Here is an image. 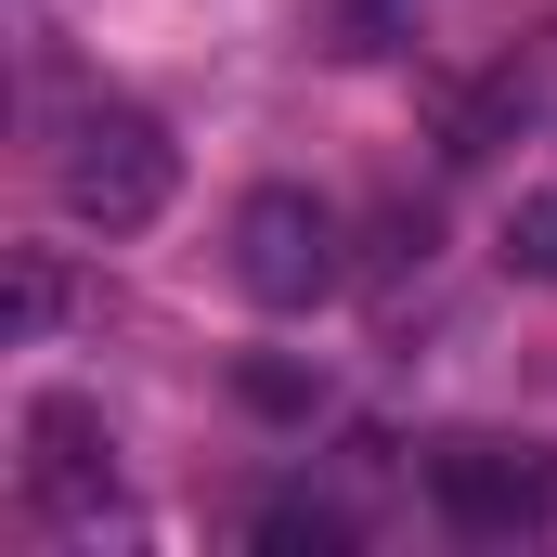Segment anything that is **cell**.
Returning <instances> with one entry per match:
<instances>
[{
	"mask_svg": "<svg viewBox=\"0 0 557 557\" xmlns=\"http://www.w3.org/2000/svg\"><path fill=\"white\" fill-rule=\"evenodd\" d=\"M52 195L78 234H143L169 195H182V143L156 131L143 104H91L78 131L52 143Z\"/></svg>",
	"mask_w": 557,
	"mask_h": 557,
	"instance_id": "cell-1",
	"label": "cell"
},
{
	"mask_svg": "<svg viewBox=\"0 0 557 557\" xmlns=\"http://www.w3.org/2000/svg\"><path fill=\"white\" fill-rule=\"evenodd\" d=\"M234 285H247L260 311H324V298L350 285V221H337L311 182H260V195L234 208Z\"/></svg>",
	"mask_w": 557,
	"mask_h": 557,
	"instance_id": "cell-2",
	"label": "cell"
},
{
	"mask_svg": "<svg viewBox=\"0 0 557 557\" xmlns=\"http://www.w3.org/2000/svg\"><path fill=\"white\" fill-rule=\"evenodd\" d=\"M428 506H441V532H467V545L545 532V519H557V454H545V441H493V428H467V441L428 454Z\"/></svg>",
	"mask_w": 557,
	"mask_h": 557,
	"instance_id": "cell-3",
	"label": "cell"
},
{
	"mask_svg": "<svg viewBox=\"0 0 557 557\" xmlns=\"http://www.w3.org/2000/svg\"><path fill=\"white\" fill-rule=\"evenodd\" d=\"M13 441H26V506L52 519V532H104L117 519V428H104V403H78V389H39L26 416H13Z\"/></svg>",
	"mask_w": 557,
	"mask_h": 557,
	"instance_id": "cell-4",
	"label": "cell"
},
{
	"mask_svg": "<svg viewBox=\"0 0 557 557\" xmlns=\"http://www.w3.org/2000/svg\"><path fill=\"white\" fill-rule=\"evenodd\" d=\"M247 545H273V557H350V506H324V493H273V506L247 519Z\"/></svg>",
	"mask_w": 557,
	"mask_h": 557,
	"instance_id": "cell-5",
	"label": "cell"
},
{
	"mask_svg": "<svg viewBox=\"0 0 557 557\" xmlns=\"http://www.w3.org/2000/svg\"><path fill=\"white\" fill-rule=\"evenodd\" d=\"M506 273L557 285V182H545V195H519V208H506Z\"/></svg>",
	"mask_w": 557,
	"mask_h": 557,
	"instance_id": "cell-6",
	"label": "cell"
},
{
	"mask_svg": "<svg viewBox=\"0 0 557 557\" xmlns=\"http://www.w3.org/2000/svg\"><path fill=\"white\" fill-rule=\"evenodd\" d=\"M52 311H65V273L52 260H13V337H52Z\"/></svg>",
	"mask_w": 557,
	"mask_h": 557,
	"instance_id": "cell-7",
	"label": "cell"
},
{
	"mask_svg": "<svg viewBox=\"0 0 557 557\" xmlns=\"http://www.w3.org/2000/svg\"><path fill=\"white\" fill-rule=\"evenodd\" d=\"M416 0H337V26H350V52H389V26H403Z\"/></svg>",
	"mask_w": 557,
	"mask_h": 557,
	"instance_id": "cell-8",
	"label": "cell"
}]
</instances>
